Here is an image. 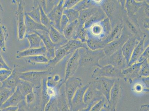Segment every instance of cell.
<instances>
[{"instance_id": "obj_4", "label": "cell", "mask_w": 149, "mask_h": 111, "mask_svg": "<svg viewBox=\"0 0 149 111\" xmlns=\"http://www.w3.org/2000/svg\"><path fill=\"white\" fill-rule=\"evenodd\" d=\"M52 67L44 71H31L18 74L20 79L31 83L34 85L35 88L39 89L41 87L42 81L52 74Z\"/></svg>"}, {"instance_id": "obj_50", "label": "cell", "mask_w": 149, "mask_h": 111, "mask_svg": "<svg viewBox=\"0 0 149 111\" xmlns=\"http://www.w3.org/2000/svg\"><path fill=\"white\" fill-rule=\"evenodd\" d=\"M13 70L2 69L0 70V82L2 83L11 74Z\"/></svg>"}, {"instance_id": "obj_62", "label": "cell", "mask_w": 149, "mask_h": 111, "mask_svg": "<svg viewBox=\"0 0 149 111\" xmlns=\"http://www.w3.org/2000/svg\"><path fill=\"white\" fill-rule=\"evenodd\" d=\"M0 111H2V109H1V108H0Z\"/></svg>"}, {"instance_id": "obj_34", "label": "cell", "mask_w": 149, "mask_h": 111, "mask_svg": "<svg viewBox=\"0 0 149 111\" xmlns=\"http://www.w3.org/2000/svg\"><path fill=\"white\" fill-rule=\"evenodd\" d=\"M25 37L29 42V49L39 48L42 46V39L37 34L35 33H26Z\"/></svg>"}, {"instance_id": "obj_33", "label": "cell", "mask_w": 149, "mask_h": 111, "mask_svg": "<svg viewBox=\"0 0 149 111\" xmlns=\"http://www.w3.org/2000/svg\"><path fill=\"white\" fill-rule=\"evenodd\" d=\"M67 55V52L62 46H61L55 49V55L53 59L50 60L48 64L50 66H54L56 65L59 62L65 59Z\"/></svg>"}, {"instance_id": "obj_25", "label": "cell", "mask_w": 149, "mask_h": 111, "mask_svg": "<svg viewBox=\"0 0 149 111\" xmlns=\"http://www.w3.org/2000/svg\"><path fill=\"white\" fill-rule=\"evenodd\" d=\"M67 52V55H72L77 49L88 48L86 42H82L78 39H71L68 40L65 45L62 46Z\"/></svg>"}, {"instance_id": "obj_15", "label": "cell", "mask_w": 149, "mask_h": 111, "mask_svg": "<svg viewBox=\"0 0 149 111\" xmlns=\"http://www.w3.org/2000/svg\"><path fill=\"white\" fill-rule=\"evenodd\" d=\"M18 6L16 12L17 22V35L19 40H22L26 33L25 22V13L22 1H18Z\"/></svg>"}, {"instance_id": "obj_38", "label": "cell", "mask_w": 149, "mask_h": 111, "mask_svg": "<svg viewBox=\"0 0 149 111\" xmlns=\"http://www.w3.org/2000/svg\"><path fill=\"white\" fill-rule=\"evenodd\" d=\"M27 63L30 64L48 63L49 60L45 56L40 55L23 58Z\"/></svg>"}, {"instance_id": "obj_12", "label": "cell", "mask_w": 149, "mask_h": 111, "mask_svg": "<svg viewBox=\"0 0 149 111\" xmlns=\"http://www.w3.org/2000/svg\"><path fill=\"white\" fill-rule=\"evenodd\" d=\"M79 66V54L77 49L70 56L66 63L63 83L70 77L74 76Z\"/></svg>"}, {"instance_id": "obj_7", "label": "cell", "mask_w": 149, "mask_h": 111, "mask_svg": "<svg viewBox=\"0 0 149 111\" xmlns=\"http://www.w3.org/2000/svg\"><path fill=\"white\" fill-rule=\"evenodd\" d=\"M149 1H143L141 7L135 15L138 24L143 33L149 36Z\"/></svg>"}, {"instance_id": "obj_14", "label": "cell", "mask_w": 149, "mask_h": 111, "mask_svg": "<svg viewBox=\"0 0 149 111\" xmlns=\"http://www.w3.org/2000/svg\"><path fill=\"white\" fill-rule=\"evenodd\" d=\"M64 2L63 0L60 1L58 5L47 15L51 25L59 31H60V21L64 10L63 8Z\"/></svg>"}, {"instance_id": "obj_6", "label": "cell", "mask_w": 149, "mask_h": 111, "mask_svg": "<svg viewBox=\"0 0 149 111\" xmlns=\"http://www.w3.org/2000/svg\"><path fill=\"white\" fill-rule=\"evenodd\" d=\"M102 66L110 65L121 70L128 67L127 62L123 55L121 49L108 56H105L100 61Z\"/></svg>"}, {"instance_id": "obj_37", "label": "cell", "mask_w": 149, "mask_h": 111, "mask_svg": "<svg viewBox=\"0 0 149 111\" xmlns=\"http://www.w3.org/2000/svg\"><path fill=\"white\" fill-rule=\"evenodd\" d=\"M17 87L23 95L25 96L33 92L34 85L26 81L19 79Z\"/></svg>"}, {"instance_id": "obj_39", "label": "cell", "mask_w": 149, "mask_h": 111, "mask_svg": "<svg viewBox=\"0 0 149 111\" xmlns=\"http://www.w3.org/2000/svg\"><path fill=\"white\" fill-rule=\"evenodd\" d=\"M58 108L59 111H70V107L63 89L58 99Z\"/></svg>"}, {"instance_id": "obj_52", "label": "cell", "mask_w": 149, "mask_h": 111, "mask_svg": "<svg viewBox=\"0 0 149 111\" xmlns=\"http://www.w3.org/2000/svg\"><path fill=\"white\" fill-rule=\"evenodd\" d=\"M70 23L68 18L65 15L63 14L61 19L60 23V31L61 33L63 34V30Z\"/></svg>"}, {"instance_id": "obj_24", "label": "cell", "mask_w": 149, "mask_h": 111, "mask_svg": "<svg viewBox=\"0 0 149 111\" xmlns=\"http://www.w3.org/2000/svg\"><path fill=\"white\" fill-rule=\"evenodd\" d=\"M24 100H25V97L22 93L18 87L17 86L14 92L3 104L1 108L2 109L7 107L17 106Z\"/></svg>"}, {"instance_id": "obj_45", "label": "cell", "mask_w": 149, "mask_h": 111, "mask_svg": "<svg viewBox=\"0 0 149 111\" xmlns=\"http://www.w3.org/2000/svg\"><path fill=\"white\" fill-rule=\"evenodd\" d=\"M149 76V59L142 62L139 73V78L148 77Z\"/></svg>"}, {"instance_id": "obj_20", "label": "cell", "mask_w": 149, "mask_h": 111, "mask_svg": "<svg viewBox=\"0 0 149 111\" xmlns=\"http://www.w3.org/2000/svg\"><path fill=\"white\" fill-rule=\"evenodd\" d=\"M142 63H136L127 68L122 70L125 82L132 84L134 80L139 78V73Z\"/></svg>"}, {"instance_id": "obj_17", "label": "cell", "mask_w": 149, "mask_h": 111, "mask_svg": "<svg viewBox=\"0 0 149 111\" xmlns=\"http://www.w3.org/2000/svg\"><path fill=\"white\" fill-rule=\"evenodd\" d=\"M129 36L123 31L122 35L120 38L107 43L103 50L105 56H109L119 49H121L126 42L128 40Z\"/></svg>"}, {"instance_id": "obj_18", "label": "cell", "mask_w": 149, "mask_h": 111, "mask_svg": "<svg viewBox=\"0 0 149 111\" xmlns=\"http://www.w3.org/2000/svg\"><path fill=\"white\" fill-rule=\"evenodd\" d=\"M105 99L103 95L96 89L93 82H91L84 94V101L85 103L88 105L92 102H97Z\"/></svg>"}, {"instance_id": "obj_55", "label": "cell", "mask_w": 149, "mask_h": 111, "mask_svg": "<svg viewBox=\"0 0 149 111\" xmlns=\"http://www.w3.org/2000/svg\"><path fill=\"white\" fill-rule=\"evenodd\" d=\"M1 49V48H0ZM5 69L9 70H12V69L8 65L6 62L4 60L2 55H1V49H0V70Z\"/></svg>"}, {"instance_id": "obj_58", "label": "cell", "mask_w": 149, "mask_h": 111, "mask_svg": "<svg viewBox=\"0 0 149 111\" xmlns=\"http://www.w3.org/2000/svg\"><path fill=\"white\" fill-rule=\"evenodd\" d=\"M18 106L9 107L2 109V111H17Z\"/></svg>"}, {"instance_id": "obj_29", "label": "cell", "mask_w": 149, "mask_h": 111, "mask_svg": "<svg viewBox=\"0 0 149 111\" xmlns=\"http://www.w3.org/2000/svg\"><path fill=\"white\" fill-rule=\"evenodd\" d=\"M19 79L18 74L17 73L16 67H15L10 76L2 83V86L10 90H15L18 85Z\"/></svg>"}, {"instance_id": "obj_11", "label": "cell", "mask_w": 149, "mask_h": 111, "mask_svg": "<svg viewBox=\"0 0 149 111\" xmlns=\"http://www.w3.org/2000/svg\"><path fill=\"white\" fill-rule=\"evenodd\" d=\"M88 38H93L104 40L109 35V32L102 21L95 24L87 29Z\"/></svg>"}, {"instance_id": "obj_16", "label": "cell", "mask_w": 149, "mask_h": 111, "mask_svg": "<svg viewBox=\"0 0 149 111\" xmlns=\"http://www.w3.org/2000/svg\"><path fill=\"white\" fill-rule=\"evenodd\" d=\"M122 87L120 85V79L115 82L110 93L109 105L110 111H116V107L123 92Z\"/></svg>"}, {"instance_id": "obj_48", "label": "cell", "mask_w": 149, "mask_h": 111, "mask_svg": "<svg viewBox=\"0 0 149 111\" xmlns=\"http://www.w3.org/2000/svg\"><path fill=\"white\" fill-rule=\"evenodd\" d=\"M132 90L135 93H141L143 91L149 92V89L146 88L142 82V83L139 82H135L133 86Z\"/></svg>"}, {"instance_id": "obj_30", "label": "cell", "mask_w": 149, "mask_h": 111, "mask_svg": "<svg viewBox=\"0 0 149 111\" xmlns=\"http://www.w3.org/2000/svg\"><path fill=\"white\" fill-rule=\"evenodd\" d=\"M143 1H137L135 0H127L125 1V9L128 16L133 17L135 15L141 7Z\"/></svg>"}, {"instance_id": "obj_2", "label": "cell", "mask_w": 149, "mask_h": 111, "mask_svg": "<svg viewBox=\"0 0 149 111\" xmlns=\"http://www.w3.org/2000/svg\"><path fill=\"white\" fill-rule=\"evenodd\" d=\"M100 7L109 18L111 27L122 20V15L125 8L117 0H101Z\"/></svg>"}, {"instance_id": "obj_51", "label": "cell", "mask_w": 149, "mask_h": 111, "mask_svg": "<svg viewBox=\"0 0 149 111\" xmlns=\"http://www.w3.org/2000/svg\"><path fill=\"white\" fill-rule=\"evenodd\" d=\"M80 0H66L64 1L63 8V9L72 8Z\"/></svg>"}, {"instance_id": "obj_32", "label": "cell", "mask_w": 149, "mask_h": 111, "mask_svg": "<svg viewBox=\"0 0 149 111\" xmlns=\"http://www.w3.org/2000/svg\"><path fill=\"white\" fill-rule=\"evenodd\" d=\"M100 1H94V0H82L80 1L72 8L74 10L80 12L81 11L91 8L95 7H100L101 2Z\"/></svg>"}, {"instance_id": "obj_27", "label": "cell", "mask_w": 149, "mask_h": 111, "mask_svg": "<svg viewBox=\"0 0 149 111\" xmlns=\"http://www.w3.org/2000/svg\"><path fill=\"white\" fill-rule=\"evenodd\" d=\"M47 53V49L44 45L40 48H32L26 49L17 52L16 56L17 59L26 57L42 55L45 56Z\"/></svg>"}, {"instance_id": "obj_53", "label": "cell", "mask_w": 149, "mask_h": 111, "mask_svg": "<svg viewBox=\"0 0 149 111\" xmlns=\"http://www.w3.org/2000/svg\"><path fill=\"white\" fill-rule=\"evenodd\" d=\"M106 101H107L106 99H105L98 101L92 107L90 111H101L103 107L104 103Z\"/></svg>"}, {"instance_id": "obj_26", "label": "cell", "mask_w": 149, "mask_h": 111, "mask_svg": "<svg viewBox=\"0 0 149 111\" xmlns=\"http://www.w3.org/2000/svg\"><path fill=\"white\" fill-rule=\"evenodd\" d=\"M123 28L122 20H121L112 26L110 33L106 39L104 40V42L107 44L120 38L122 35Z\"/></svg>"}, {"instance_id": "obj_22", "label": "cell", "mask_w": 149, "mask_h": 111, "mask_svg": "<svg viewBox=\"0 0 149 111\" xmlns=\"http://www.w3.org/2000/svg\"><path fill=\"white\" fill-rule=\"evenodd\" d=\"M25 22L26 33H33L36 31H44L49 33V29L40 23L36 22L25 13Z\"/></svg>"}, {"instance_id": "obj_44", "label": "cell", "mask_w": 149, "mask_h": 111, "mask_svg": "<svg viewBox=\"0 0 149 111\" xmlns=\"http://www.w3.org/2000/svg\"><path fill=\"white\" fill-rule=\"evenodd\" d=\"M63 14L65 15L68 18L70 22H72L79 19V12L73 8L64 9Z\"/></svg>"}, {"instance_id": "obj_9", "label": "cell", "mask_w": 149, "mask_h": 111, "mask_svg": "<svg viewBox=\"0 0 149 111\" xmlns=\"http://www.w3.org/2000/svg\"><path fill=\"white\" fill-rule=\"evenodd\" d=\"M118 79L106 78H100L95 79L93 82L96 89L103 95L109 102L110 93L115 82Z\"/></svg>"}, {"instance_id": "obj_40", "label": "cell", "mask_w": 149, "mask_h": 111, "mask_svg": "<svg viewBox=\"0 0 149 111\" xmlns=\"http://www.w3.org/2000/svg\"><path fill=\"white\" fill-rule=\"evenodd\" d=\"M15 90H10L2 86V83L0 82V108L3 104L13 94Z\"/></svg>"}, {"instance_id": "obj_35", "label": "cell", "mask_w": 149, "mask_h": 111, "mask_svg": "<svg viewBox=\"0 0 149 111\" xmlns=\"http://www.w3.org/2000/svg\"><path fill=\"white\" fill-rule=\"evenodd\" d=\"M86 43L88 48L92 51L104 49L107 44L104 40L93 38H88Z\"/></svg>"}, {"instance_id": "obj_56", "label": "cell", "mask_w": 149, "mask_h": 111, "mask_svg": "<svg viewBox=\"0 0 149 111\" xmlns=\"http://www.w3.org/2000/svg\"><path fill=\"white\" fill-rule=\"evenodd\" d=\"M18 109L17 111H28V108L27 106L25 100L23 101L18 105Z\"/></svg>"}, {"instance_id": "obj_61", "label": "cell", "mask_w": 149, "mask_h": 111, "mask_svg": "<svg viewBox=\"0 0 149 111\" xmlns=\"http://www.w3.org/2000/svg\"><path fill=\"white\" fill-rule=\"evenodd\" d=\"M3 8L2 5H1V4H0V22H1V11H3ZM0 24H1V22H0Z\"/></svg>"}, {"instance_id": "obj_46", "label": "cell", "mask_w": 149, "mask_h": 111, "mask_svg": "<svg viewBox=\"0 0 149 111\" xmlns=\"http://www.w3.org/2000/svg\"><path fill=\"white\" fill-rule=\"evenodd\" d=\"M38 6L40 7V23L47 28L49 30L50 27L51 26V23L49 19L47 17V15L46 14L42 7L40 3L38 4Z\"/></svg>"}, {"instance_id": "obj_47", "label": "cell", "mask_w": 149, "mask_h": 111, "mask_svg": "<svg viewBox=\"0 0 149 111\" xmlns=\"http://www.w3.org/2000/svg\"><path fill=\"white\" fill-rule=\"evenodd\" d=\"M26 13L33 21L36 22L40 23V13L39 6L35 8L31 11L26 12Z\"/></svg>"}, {"instance_id": "obj_49", "label": "cell", "mask_w": 149, "mask_h": 111, "mask_svg": "<svg viewBox=\"0 0 149 111\" xmlns=\"http://www.w3.org/2000/svg\"><path fill=\"white\" fill-rule=\"evenodd\" d=\"M36 93L33 92L25 96V101L28 108H29L36 101Z\"/></svg>"}, {"instance_id": "obj_43", "label": "cell", "mask_w": 149, "mask_h": 111, "mask_svg": "<svg viewBox=\"0 0 149 111\" xmlns=\"http://www.w3.org/2000/svg\"><path fill=\"white\" fill-rule=\"evenodd\" d=\"M88 39L86 29H84V25L79 24L77 29L74 39H78L82 42H86Z\"/></svg>"}, {"instance_id": "obj_36", "label": "cell", "mask_w": 149, "mask_h": 111, "mask_svg": "<svg viewBox=\"0 0 149 111\" xmlns=\"http://www.w3.org/2000/svg\"><path fill=\"white\" fill-rule=\"evenodd\" d=\"M100 7H95L88 9L79 12V17L78 19L79 24L84 25L85 22L97 11Z\"/></svg>"}, {"instance_id": "obj_8", "label": "cell", "mask_w": 149, "mask_h": 111, "mask_svg": "<svg viewBox=\"0 0 149 111\" xmlns=\"http://www.w3.org/2000/svg\"><path fill=\"white\" fill-rule=\"evenodd\" d=\"M65 92L70 108L71 101L77 89L83 86L82 80L79 77H70L65 83Z\"/></svg>"}, {"instance_id": "obj_23", "label": "cell", "mask_w": 149, "mask_h": 111, "mask_svg": "<svg viewBox=\"0 0 149 111\" xmlns=\"http://www.w3.org/2000/svg\"><path fill=\"white\" fill-rule=\"evenodd\" d=\"M48 33L51 41L57 46L58 48L65 45L68 41L63 34L51 25Z\"/></svg>"}, {"instance_id": "obj_3", "label": "cell", "mask_w": 149, "mask_h": 111, "mask_svg": "<svg viewBox=\"0 0 149 111\" xmlns=\"http://www.w3.org/2000/svg\"><path fill=\"white\" fill-rule=\"evenodd\" d=\"M122 20L123 31L129 37H134L140 41L146 35L141 29L135 16H128L125 9L123 11Z\"/></svg>"}, {"instance_id": "obj_21", "label": "cell", "mask_w": 149, "mask_h": 111, "mask_svg": "<svg viewBox=\"0 0 149 111\" xmlns=\"http://www.w3.org/2000/svg\"><path fill=\"white\" fill-rule=\"evenodd\" d=\"M139 42V40L136 38L129 37L128 40L121 47L122 52L128 65V66L133 51Z\"/></svg>"}, {"instance_id": "obj_13", "label": "cell", "mask_w": 149, "mask_h": 111, "mask_svg": "<svg viewBox=\"0 0 149 111\" xmlns=\"http://www.w3.org/2000/svg\"><path fill=\"white\" fill-rule=\"evenodd\" d=\"M33 33H36L40 36L42 42L47 49L46 57L49 60H52L55 56V49L58 48L57 46L51 41L48 32L44 31H36Z\"/></svg>"}, {"instance_id": "obj_1", "label": "cell", "mask_w": 149, "mask_h": 111, "mask_svg": "<svg viewBox=\"0 0 149 111\" xmlns=\"http://www.w3.org/2000/svg\"><path fill=\"white\" fill-rule=\"evenodd\" d=\"M79 54V68L82 67L86 69L97 67H101L99 62L105 56L103 49L92 51L89 48L78 49Z\"/></svg>"}, {"instance_id": "obj_41", "label": "cell", "mask_w": 149, "mask_h": 111, "mask_svg": "<svg viewBox=\"0 0 149 111\" xmlns=\"http://www.w3.org/2000/svg\"><path fill=\"white\" fill-rule=\"evenodd\" d=\"M9 36V33L5 25L0 24V48L5 50V45L7 39Z\"/></svg>"}, {"instance_id": "obj_31", "label": "cell", "mask_w": 149, "mask_h": 111, "mask_svg": "<svg viewBox=\"0 0 149 111\" xmlns=\"http://www.w3.org/2000/svg\"><path fill=\"white\" fill-rule=\"evenodd\" d=\"M79 25L78 19L69 23L63 30V34L68 40L74 39L76 34Z\"/></svg>"}, {"instance_id": "obj_54", "label": "cell", "mask_w": 149, "mask_h": 111, "mask_svg": "<svg viewBox=\"0 0 149 111\" xmlns=\"http://www.w3.org/2000/svg\"><path fill=\"white\" fill-rule=\"evenodd\" d=\"M149 47L148 46L143 51V53L139 57L136 63H140L149 59Z\"/></svg>"}, {"instance_id": "obj_60", "label": "cell", "mask_w": 149, "mask_h": 111, "mask_svg": "<svg viewBox=\"0 0 149 111\" xmlns=\"http://www.w3.org/2000/svg\"><path fill=\"white\" fill-rule=\"evenodd\" d=\"M139 111H149V104H145L141 105Z\"/></svg>"}, {"instance_id": "obj_5", "label": "cell", "mask_w": 149, "mask_h": 111, "mask_svg": "<svg viewBox=\"0 0 149 111\" xmlns=\"http://www.w3.org/2000/svg\"><path fill=\"white\" fill-rule=\"evenodd\" d=\"M91 78L94 80L100 78H106L116 79H120L121 78L124 79V78L121 70L110 65L102 66L101 67H96L93 70Z\"/></svg>"}, {"instance_id": "obj_10", "label": "cell", "mask_w": 149, "mask_h": 111, "mask_svg": "<svg viewBox=\"0 0 149 111\" xmlns=\"http://www.w3.org/2000/svg\"><path fill=\"white\" fill-rule=\"evenodd\" d=\"M90 83L91 82L77 89L72 100L70 111H79L87 107L88 105L84 102V96Z\"/></svg>"}, {"instance_id": "obj_28", "label": "cell", "mask_w": 149, "mask_h": 111, "mask_svg": "<svg viewBox=\"0 0 149 111\" xmlns=\"http://www.w3.org/2000/svg\"><path fill=\"white\" fill-rule=\"evenodd\" d=\"M107 17L106 15L100 7L94 14L85 22L84 25V28L85 29H87L92 26L100 22Z\"/></svg>"}, {"instance_id": "obj_42", "label": "cell", "mask_w": 149, "mask_h": 111, "mask_svg": "<svg viewBox=\"0 0 149 111\" xmlns=\"http://www.w3.org/2000/svg\"><path fill=\"white\" fill-rule=\"evenodd\" d=\"M40 4L41 5L43 10L46 14L47 15L52 10L56 5L59 3V0L54 1H41Z\"/></svg>"}, {"instance_id": "obj_19", "label": "cell", "mask_w": 149, "mask_h": 111, "mask_svg": "<svg viewBox=\"0 0 149 111\" xmlns=\"http://www.w3.org/2000/svg\"><path fill=\"white\" fill-rule=\"evenodd\" d=\"M148 46L149 36L146 35L143 36V38L139 41L134 50L128 63V67L136 63L139 57Z\"/></svg>"}, {"instance_id": "obj_57", "label": "cell", "mask_w": 149, "mask_h": 111, "mask_svg": "<svg viewBox=\"0 0 149 111\" xmlns=\"http://www.w3.org/2000/svg\"><path fill=\"white\" fill-rule=\"evenodd\" d=\"M141 80L143 82V84H144L145 87L146 88L149 89V77H143V78H140Z\"/></svg>"}, {"instance_id": "obj_59", "label": "cell", "mask_w": 149, "mask_h": 111, "mask_svg": "<svg viewBox=\"0 0 149 111\" xmlns=\"http://www.w3.org/2000/svg\"><path fill=\"white\" fill-rule=\"evenodd\" d=\"M97 103V102H92V103H89V105H88L87 107H86V108H85V109H83L79 111H90L92 107Z\"/></svg>"}]
</instances>
